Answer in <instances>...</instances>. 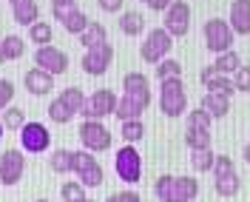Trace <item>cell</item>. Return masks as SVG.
Here are the masks:
<instances>
[{"mask_svg":"<svg viewBox=\"0 0 250 202\" xmlns=\"http://www.w3.org/2000/svg\"><path fill=\"white\" fill-rule=\"evenodd\" d=\"M159 111L165 117H182L188 111V94H185V83L182 77H173V80H162L159 83Z\"/></svg>","mask_w":250,"mask_h":202,"instance_id":"obj_1","label":"cell"},{"mask_svg":"<svg viewBox=\"0 0 250 202\" xmlns=\"http://www.w3.org/2000/svg\"><path fill=\"white\" fill-rule=\"evenodd\" d=\"M202 37H205L208 51H213V54H225V51L233 48V29H230V23L222 20V17H210V20H205Z\"/></svg>","mask_w":250,"mask_h":202,"instance_id":"obj_2","label":"cell"},{"mask_svg":"<svg viewBox=\"0 0 250 202\" xmlns=\"http://www.w3.org/2000/svg\"><path fill=\"white\" fill-rule=\"evenodd\" d=\"M173 48V37L168 34L165 29H151L148 34H145V40H142L140 46V57L145 63H162L168 54H171Z\"/></svg>","mask_w":250,"mask_h":202,"instance_id":"obj_3","label":"cell"},{"mask_svg":"<svg viewBox=\"0 0 250 202\" xmlns=\"http://www.w3.org/2000/svg\"><path fill=\"white\" fill-rule=\"evenodd\" d=\"M114 171H117V177H120L123 182L137 185V182L142 180V157H140V151H137L134 145H123V148L117 151V157H114Z\"/></svg>","mask_w":250,"mask_h":202,"instance_id":"obj_4","label":"cell"},{"mask_svg":"<svg viewBox=\"0 0 250 202\" xmlns=\"http://www.w3.org/2000/svg\"><path fill=\"white\" fill-rule=\"evenodd\" d=\"M80 142L85 151L100 154V151H108L111 148V131L103 125V120H83L80 125Z\"/></svg>","mask_w":250,"mask_h":202,"instance_id":"obj_5","label":"cell"},{"mask_svg":"<svg viewBox=\"0 0 250 202\" xmlns=\"http://www.w3.org/2000/svg\"><path fill=\"white\" fill-rule=\"evenodd\" d=\"M117 103H120V97L111 91V89H97L94 94H88V100H85V106H83V117L85 120H103V117H108L117 111Z\"/></svg>","mask_w":250,"mask_h":202,"instance_id":"obj_6","label":"cell"},{"mask_svg":"<svg viewBox=\"0 0 250 202\" xmlns=\"http://www.w3.org/2000/svg\"><path fill=\"white\" fill-rule=\"evenodd\" d=\"M51 145V134L43 123H26L20 128V151L23 154H46Z\"/></svg>","mask_w":250,"mask_h":202,"instance_id":"obj_7","label":"cell"},{"mask_svg":"<svg viewBox=\"0 0 250 202\" xmlns=\"http://www.w3.org/2000/svg\"><path fill=\"white\" fill-rule=\"evenodd\" d=\"M23 174H26V157H23V151L20 148H6L0 154V185H6V188L17 185L23 180Z\"/></svg>","mask_w":250,"mask_h":202,"instance_id":"obj_8","label":"cell"},{"mask_svg":"<svg viewBox=\"0 0 250 202\" xmlns=\"http://www.w3.org/2000/svg\"><path fill=\"white\" fill-rule=\"evenodd\" d=\"M34 68H40V71H46L51 77H57V74H62L68 68V54L57 46H40L34 51Z\"/></svg>","mask_w":250,"mask_h":202,"instance_id":"obj_9","label":"cell"},{"mask_svg":"<svg viewBox=\"0 0 250 202\" xmlns=\"http://www.w3.org/2000/svg\"><path fill=\"white\" fill-rule=\"evenodd\" d=\"M111 60H114V48L111 43H103V46H94V48H85V54H83V71L85 74H91V77H103L105 71H108Z\"/></svg>","mask_w":250,"mask_h":202,"instance_id":"obj_10","label":"cell"},{"mask_svg":"<svg viewBox=\"0 0 250 202\" xmlns=\"http://www.w3.org/2000/svg\"><path fill=\"white\" fill-rule=\"evenodd\" d=\"M162 29L171 37H185L188 34V29H190V6L185 0H173L171 3V9L165 12V26Z\"/></svg>","mask_w":250,"mask_h":202,"instance_id":"obj_11","label":"cell"},{"mask_svg":"<svg viewBox=\"0 0 250 202\" xmlns=\"http://www.w3.org/2000/svg\"><path fill=\"white\" fill-rule=\"evenodd\" d=\"M199 80H202L205 89H208V91H213V94H225V97H230V94L236 91L233 80L228 77V74H219L213 66H205L202 71H199Z\"/></svg>","mask_w":250,"mask_h":202,"instance_id":"obj_12","label":"cell"},{"mask_svg":"<svg viewBox=\"0 0 250 202\" xmlns=\"http://www.w3.org/2000/svg\"><path fill=\"white\" fill-rule=\"evenodd\" d=\"M23 86H26V91L34 94V97H46V94L54 89V77L46 74V71H40V68H29V71L23 74Z\"/></svg>","mask_w":250,"mask_h":202,"instance_id":"obj_13","label":"cell"},{"mask_svg":"<svg viewBox=\"0 0 250 202\" xmlns=\"http://www.w3.org/2000/svg\"><path fill=\"white\" fill-rule=\"evenodd\" d=\"M233 34H250V0H233L228 17Z\"/></svg>","mask_w":250,"mask_h":202,"instance_id":"obj_14","label":"cell"},{"mask_svg":"<svg viewBox=\"0 0 250 202\" xmlns=\"http://www.w3.org/2000/svg\"><path fill=\"white\" fill-rule=\"evenodd\" d=\"M199 194V180L193 177H173L171 202H193Z\"/></svg>","mask_w":250,"mask_h":202,"instance_id":"obj_15","label":"cell"},{"mask_svg":"<svg viewBox=\"0 0 250 202\" xmlns=\"http://www.w3.org/2000/svg\"><path fill=\"white\" fill-rule=\"evenodd\" d=\"M202 109L208 111L213 120H222V117H228V114H230V97L208 91V94L202 97Z\"/></svg>","mask_w":250,"mask_h":202,"instance_id":"obj_16","label":"cell"},{"mask_svg":"<svg viewBox=\"0 0 250 202\" xmlns=\"http://www.w3.org/2000/svg\"><path fill=\"white\" fill-rule=\"evenodd\" d=\"M103 43H108V29H105L103 23L91 20L88 29L80 34V46L83 48H94V46H103Z\"/></svg>","mask_w":250,"mask_h":202,"instance_id":"obj_17","label":"cell"},{"mask_svg":"<svg viewBox=\"0 0 250 202\" xmlns=\"http://www.w3.org/2000/svg\"><path fill=\"white\" fill-rule=\"evenodd\" d=\"M12 17H15V23H20V26H34L37 20H40V6H37V0H26V3H20V6H15L12 9Z\"/></svg>","mask_w":250,"mask_h":202,"instance_id":"obj_18","label":"cell"},{"mask_svg":"<svg viewBox=\"0 0 250 202\" xmlns=\"http://www.w3.org/2000/svg\"><path fill=\"white\" fill-rule=\"evenodd\" d=\"M48 165H51V171L54 174H74V151H68V148H57V151H51Z\"/></svg>","mask_w":250,"mask_h":202,"instance_id":"obj_19","label":"cell"},{"mask_svg":"<svg viewBox=\"0 0 250 202\" xmlns=\"http://www.w3.org/2000/svg\"><path fill=\"white\" fill-rule=\"evenodd\" d=\"M23 51H26V40L17 37V34H6V37L0 40V57H3V60H20Z\"/></svg>","mask_w":250,"mask_h":202,"instance_id":"obj_20","label":"cell"},{"mask_svg":"<svg viewBox=\"0 0 250 202\" xmlns=\"http://www.w3.org/2000/svg\"><path fill=\"white\" fill-rule=\"evenodd\" d=\"M142 111H145L142 106H137L128 94H123V97H120V103H117V111H114V114H117V120H120V123H128V120H142Z\"/></svg>","mask_w":250,"mask_h":202,"instance_id":"obj_21","label":"cell"},{"mask_svg":"<svg viewBox=\"0 0 250 202\" xmlns=\"http://www.w3.org/2000/svg\"><path fill=\"white\" fill-rule=\"evenodd\" d=\"M213 68H216L219 74H228V77H233L236 71L242 68V57H239L233 48H230V51H225V54H216V63H213Z\"/></svg>","mask_w":250,"mask_h":202,"instance_id":"obj_22","label":"cell"},{"mask_svg":"<svg viewBox=\"0 0 250 202\" xmlns=\"http://www.w3.org/2000/svg\"><path fill=\"white\" fill-rule=\"evenodd\" d=\"M142 29H145V20H142L140 12H123L120 15V31L123 34L137 37V34H142Z\"/></svg>","mask_w":250,"mask_h":202,"instance_id":"obj_23","label":"cell"},{"mask_svg":"<svg viewBox=\"0 0 250 202\" xmlns=\"http://www.w3.org/2000/svg\"><path fill=\"white\" fill-rule=\"evenodd\" d=\"M29 40L34 43V46H51V40H54V31H51V26H48L46 20H37L34 26H29Z\"/></svg>","mask_w":250,"mask_h":202,"instance_id":"obj_24","label":"cell"},{"mask_svg":"<svg viewBox=\"0 0 250 202\" xmlns=\"http://www.w3.org/2000/svg\"><path fill=\"white\" fill-rule=\"evenodd\" d=\"M60 100L68 106V111H71V114H80L88 97L83 94V89H77V86H68V89H62V91H60Z\"/></svg>","mask_w":250,"mask_h":202,"instance_id":"obj_25","label":"cell"},{"mask_svg":"<svg viewBox=\"0 0 250 202\" xmlns=\"http://www.w3.org/2000/svg\"><path fill=\"white\" fill-rule=\"evenodd\" d=\"M0 123H3L6 131H20L26 125V114H23V109H17V106H9L6 111H0Z\"/></svg>","mask_w":250,"mask_h":202,"instance_id":"obj_26","label":"cell"},{"mask_svg":"<svg viewBox=\"0 0 250 202\" xmlns=\"http://www.w3.org/2000/svg\"><path fill=\"white\" fill-rule=\"evenodd\" d=\"M185 142H188L190 151L210 148V131H208V128H188L185 131Z\"/></svg>","mask_w":250,"mask_h":202,"instance_id":"obj_27","label":"cell"},{"mask_svg":"<svg viewBox=\"0 0 250 202\" xmlns=\"http://www.w3.org/2000/svg\"><path fill=\"white\" fill-rule=\"evenodd\" d=\"M120 137L125 140V145H134L145 137V123L142 120H128V123L120 125Z\"/></svg>","mask_w":250,"mask_h":202,"instance_id":"obj_28","label":"cell"},{"mask_svg":"<svg viewBox=\"0 0 250 202\" xmlns=\"http://www.w3.org/2000/svg\"><path fill=\"white\" fill-rule=\"evenodd\" d=\"M85 191H88V188L83 185L80 180H68V182H62L60 197H62V202H85V200H88V197H85Z\"/></svg>","mask_w":250,"mask_h":202,"instance_id":"obj_29","label":"cell"},{"mask_svg":"<svg viewBox=\"0 0 250 202\" xmlns=\"http://www.w3.org/2000/svg\"><path fill=\"white\" fill-rule=\"evenodd\" d=\"M46 114H48V120H51V123H57V125H65V123H71V120H74V114L68 111V106L62 103L60 97H54V100H51V106L46 109Z\"/></svg>","mask_w":250,"mask_h":202,"instance_id":"obj_30","label":"cell"},{"mask_svg":"<svg viewBox=\"0 0 250 202\" xmlns=\"http://www.w3.org/2000/svg\"><path fill=\"white\" fill-rule=\"evenodd\" d=\"M213 162H216V154L210 151V148H202V151H190V165H193V171H213Z\"/></svg>","mask_w":250,"mask_h":202,"instance_id":"obj_31","label":"cell"},{"mask_svg":"<svg viewBox=\"0 0 250 202\" xmlns=\"http://www.w3.org/2000/svg\"><path fill=\"white\" fill-rule=\"evenodd\" d=\"M156 80H173V77H182V63L173 60V57H165L162 63H156Z\"/></svg>","mask_w":250,"mask_h":202,"instance_id":"obj_32","label":"cell"},{"mask_svg":"<svg viewBox=\"0 0 250 202\" xmlns=\"http://www.w3.org/2000/svg\"><path fill=\"white\" fill-rule=\"evenodd\" d=\"M88 23H91V20H88V17L83 15V12H80V9H74V12H71V15L65 17V20H62V29L68 31V34H83V31L88 29Z\"/></svg>","mask_w":250,"mask_h":202,"instance_id":"obj_33","label":"cell"},{"mask_svg":"<svg viewBox=\"0 0 250 202\" xmlns=\"http://www.w3.org/2000/svg\"><path fill=\"white\" fill-rule=\"evenodd\" d=\"M77 180L83 182L85 188H97V185H103V180H105V171H103V165L100 162H94V165H88L85 171H80L77 174Z\"/></svg>","mask_w":250,"mask_h":202,"instance_id":"obj_34","label":"cell"},{"mask_svg":"<svg viewBox=\"0 0 250 202\" xmlns=\"http://www.w3.org/2000/svg\"><path fill=\"white\" fill-rule=\"evenodd\" d=\"M123 89H125V94L145 91V89H151V83H148V77H145L142 71H128V74L123 77Z\"/></svg>","mask_w":250,"mask_h":202,"instance_id":"obj_35","label":"cell"},{"mask_svg":"<svg viewBox=\"0 0 250 202\" xmlns=\"http://www.w3.org/2000/svg\"><path fill=\"white\" fill-rule=\"evenodd\" d=\"M213 185H216L219 197H236V194H239V188H242V180H239V174H230V177L216 180Z\"/></svg>","mask_w":250,"mask_h":202,"instance_id":"obj_36","label":"cell"},{"mask_svg":"<svg viewBox=\"0 0 250 202\" xmlns=\"http://www.w3.org/2000/svg\"><path fill=\"white\" fill-rule=\"evenodd\" d=\"M210 123H213V117H210L202 106L193 109V111H188V128H208V131H210Z\"/></svg>","mask_w":250,"mask_h":202,"instance_id":"obj_37","label":"cell"},{"mask_svg":"<svg viewBox=\"0 0 250 202\" xmlns=\"http://www.w3.org/2000/svg\"><path fill=\"white\" fill-rule=\"evenodd\" d=\"M236 174L233 168V159L228 154H216V162H213V180H222V177H230Z\"/></svg>","mask_w":250,"mask_h":202,"instance_id":"obj_38","label":"cell"},{"mask_svg":"<svg viewBox=\"0 0 250 202\" xmlns=\"http://www.w3.org/2000/svg\"><path fill=\"white\" fill-rule=\"evenodd\" d=\"M171 188H173V177L171 174H165V177H159L154 185V197L159 202H171Z\"/></svg>","mask_w":250,"mask_h":202,"instance_id":"obj_39","label":"cell"},{"mask_svg":"<svg viewBox=\"0 0 250 202\" xmlns=\"http://www.w3.org/2000/svg\"><path fill=\"white\" fill-rule=\"evenodd\" d=\"M74 9H77V0H51V15H54V20H60V23Z\"/></svg>","mask_w":250,"mask_h":202,"instance_id":"obj_40","label":"cell"},{"mask_svg":"<svg viewBox=\"0 0 250 202\" xmlns=\"http://www.w3.org/2000/svg\"><path fill=\"white\" fill-rule=\"evenodd\" d=\"M15 83L6 77H0V111H6L9 106H12V100H15Z\"/></svg>","mask_w":250,"mask_h":202,"instance_id":"obj_41","label":"cell"},{"mask_svg":"<svg viewBox=\"0 0 250 202\" xmlns=\"http://www.w3.org/2000/svg\"><path fill=\"white\" fill-rule=\"evenodd\" d=\"M94 162H97V157H94L91 151H85V148H83V151H74V174L85 171V168L94 165Z\"/></svg>","mask_w":250,"mask_h":202,"instance_id":"obj_42","label":"cell"},{"mask_svg":"<svg viewBox=\"0 0 250 202\" xmlns=\"http://www.w3.org/2000/svg\"><path fill=\"white\" fill-rule=\"evenodd\" d=\"M230 80H233V89H236V91H250V66H242V68H239Z\"/></svg>","mask_w":250,"mask_h":202,"instance_id":"obj_43","label":"cell"},{"mask_svg":"<svg viewBox=\"0 0 250 202\" xmlns=\"http://www.w3.org/2000/svg\"><path fill=\"white\" fill-rule=\"evenodd\" d=\"M105 202H142V197L137 191H131V188H125V191H117V194H111Z\"/></svg>","mask_w":250,"mask_h":202,"instance_id":"obj_44","label":"cell"},{"mask_svg":"<svg viewBox=\"0 0 250 202\" xmlns=\"http://www.w3.org/2000/svg\"><path fill=\"white\" fill-rule=\"evenodd\" d=\"M123 3H125V0H97V6H100L103 12H108V15L123 12Z\"/></svg>","mask_w":250,"mask_h":202,"instance_id":"obj_45","label":"cell"},{"mask_svg":"<svg viewBox=\"0 0 250 202\" xmlns=\"http://www.w3.org/2000/svg\"><path fill=\"white\" fill-rule=\"evenodd\" d=\"M171 3H173V0H148L145 6H148V9H154V12H168V9H171Z\"/></svg>","mask_w":250,"mask_h":202,"instance_id":"obj_46","label":"cell"},{"mask_svg":"<svg viewBox=\"0 0 250 202\" xmlns=\"http://www.w3.org/2000/svg\"><path fill=\"white\" fill-rule=\"evenodd\" d=\"M242 157H245V162H248V165H250V142H248V145H245V151H242Z\"/></svg>","mask_w":250,"mask_h":202,"instance_id":"obj_47","label":"cell"},{"mask_svg":"<svg viewBox=\"0 0 250 202\" xmlns=\"http://www.w3.org/2000/svg\"><path fill=\"white\" fill-rule=\"evenodd\" d=\"M20 3H26V0H9V6L15 9V6H20Z\"/></svg>","mask_w":250,"mask_h":202,"instance_id":"obj_48","label":"cell"},{"mask_svg":"<svg viewBox=\"0 0 250 202\" xmlns=\"http://www.w3.org/2000/svg\"><path fill=\"white\" fill-rule=\"evenodd\" d=\"M3 131H6V128H3V123H0V137H3Z\"/></svg>","mask_w":250,"mask_h":202,"instance_id":"obj_49","label":"cell"},{"mask_svg":"<svg viewBox=\"0 0 250 202\" xmlns=\"http://www.w3.org/2000/svg\"><path fill=\"white\" fill-rule=\"evenodd\" d=\"M34 202H48V200H34Z\"/></svg>","mask_w":250,"mask_h":202,"instance_id":"obj_50","label":"cell"},{"mask_svg":"<svg viewBox=\"0 0 250 202\" xmlns=\"http://www.w3.org/2000/svg\"><path fill=\"white\" fill-rule=\"evenodd\" d=\"M3 63H6V60H3V57H0V66H3Z\"/></svg>","mask_w":250,"mask_h":202,"instance_id":"obj_51","label":"cell"},{"mask_svg":"<svg viewBox=\"0 0 250 202\" xmlns=\"http://www.w3.org/2000/svg\"><path fill=\"white\" fill-rule=\"evenodd\" d=\"M85 202H94V200H85Z\"/></svg>","mask_w":250,"mask_h":202,"instance_id":"obj_52","label":"cell"},{"mask_svg":"<svg viewBox=\"0 0 250 202\" xmlns=\"http://www.w3.org/2000/svg\"><path fill=\"white\" fill-rule=\"evenodd\" d=\"M142 3H148V0H142Z\"/></svg>","mask_w":250,"mask_h":202,"instance_id":"obj_53","label":"cell"}]
</instances>
